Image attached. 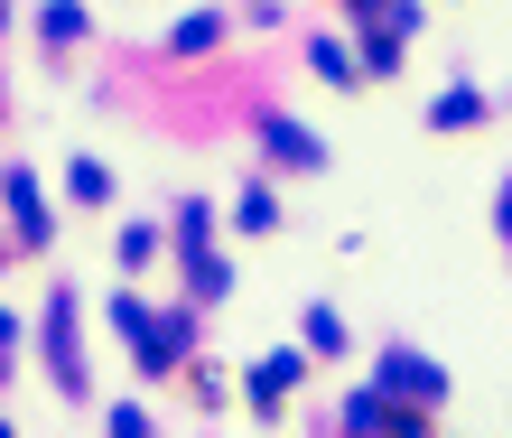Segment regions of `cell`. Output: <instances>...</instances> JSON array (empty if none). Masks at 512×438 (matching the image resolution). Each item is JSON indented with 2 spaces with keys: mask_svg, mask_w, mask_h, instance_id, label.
Masks as SVG:
<instances>
[{
  "mask_svg": "<svg viewBox=\"0 0 512 438\" xmlns=\"http://www.w3.org/2000/svg\"><path fill=\"white\" fill-rule=\"evenodd\" d=\"M373 392H401V401H447V373L429 364V355H382V373H373Z\"/></svg>",
  "mask_w": 512,
  "mask_h": 438,
  "instance_id": "cell-1",
  "label": "cell"
},
{
  "mask_svg": "<svg viewBox=\"0 0 512 438\" xmlns=\"http://www.w3.org/2000/svg\"><path fill=\"white\" fill-rule=\"evenodd\" d=\"M298 373H308L298 355H261V364H252V411H280V401L298 392Z\"/></svg>",
  "mask_w": 512,
  "mask_h": 438,
  "instance_id": "cell-2",
  "label": "cell"
},
{
  "mask_svg": "<svg viewBox=\"0 0 512 438\" xmlns=\"http://www.w3.org/2000/svg\"><path fill=\"white\" fill-rule=\"evenodd\" d=\"M429 122H438V131H475V122H485V94H466V84H457V94L429 103Z\"/></svg>",
  "mask_w": 512,
  "mask_h": 438,
  "instance_id": "cell-3",
  "label": "cell"
},
{
  "mask_svg": "<svg viewBox=\"0 0 512 438\" xmlns=\"http://www.w3.org/2000/svg\"><path fill=\"white\" fill-rule=\"evenodd\" d=\"M270 159H289V168H317V131H298V122H270Z\"/></svg>",
  "mask_w": 512,
  "mask_h": 438,
  "instance_id": "cell-4",
  "label": "cell"
},
{
  "mask_svg": "<svg viewBox=\"0 0 512 438\" xmlns=\"http://www.w3.org/2000/svg\"><path fill=\"white\" fill-rule=\"evenodd\" d=\"M233 224H243V233H270V224H280V196H270V187H243V215H233Z\"/></svg>",
  "mask_w": 512,
  "mask_h": 438,
  "instance_id": "cell-5",
  "label": "cell"
},
{
  "mask_svg": "<svg viewBox=\"0 0 512 438\" xmlns=\"http://www.w3.org/2000/svg\"><path fill=\"white\" fill-rule=\"evenodd\" d=\"M308 345H317V355H345V317L336 308H308Z\"/></svg>",
  "mask_w": 512,
  "mask_h": 438,
  "instance_id": "cell-6",
  "label": "cell"
},
{
  "mask_svg": "<svg viewBox=\"0 0 512 438\" xmlns=\"http://www.w3.org/2000/svg\"><path fill=\"white\" fill-rule=\"evenodd\" d=\"M84 38V10H75V0H56V10H47V47H75Z\"/></svg>",
  "mask_w": 512,
  "mask_h": 438,
  "instance_id": "cell-7",
  "label": "cell"
},
{
  "mask_svg": "<svg viewBox=\"0 0 512 438\" xmlns=\"http://www.w3.org/2000/svg\"><path fill=\"white\" fill-rule=\"evenodd\" d=\"M66 187L84 196V206H103V196H112V178H103V168H94V159H75V168H66Z\"/></svg>",
  "mask_w": 512,
  "mask_h": 438,
  "instance_id": "cell-8",
  "label": "cell"
},
{
  "mask_svg": "<svg viewBox=\"0 0 512 438\" xmlns=\"http://www.w3.org/2000/svg\"><path fill=\"white\" fill-rule=\"evenodd\" d=\"M224 38V19H187V28H177V56H196V47H215Z\"/></svg>",
  "mask_w": 512,
  "mask_h": 438,
  "instance_id": "cell-9",
  "label": "cell"
},
{
  "mask_svg": "<svg viewBox=\"0 0 512 438\" xmlns=\"http://www.w3.org/2000/svg\"><path fill=\"white\" fill-rule=\"evenodd\" d=\"M317 75H326V84H354V66H345V47H336V38H317Z\"/></svg>",
  "mask_w": 512,
  "mask_h": 438,
  "instance_id": "cell-10",
  "label": "cell"
},
{
  "mask_svg": "<svg viewBox=\"0 0 512 438\" xmlns=\"http://www.w3.org/2000/svg\"><path fill=\"white\" fill-rule=\"evenodd\" d=\"M494 233H503V243H512V178L494 187Z\"/></svg>",
  "mask_w": 512,
  "mask_h": 438,
  "instance_id": "cell-11",
  "label": "cell"
},
{
  "mask_svg": "<svg viewBox=\"0 0 512 438\" xmlns=\"http://www.w3.org/2000/svg\"><path fill=\"white\" fill-rule=\"evenodd\" d=\"M112 438H149V420L140 411H112Z\"/></svg>",
  "mask_w": 512,
  "mask_h": 438,
  "instance_id": "cell-12",
  "label": "cell"
},
{
  "mask_svg": "<svg viewBox=\"0 0 512 438\" xmlns=\"http://www.w3.org/2000/svg\"><path fill=\"white\" fill-rule=\"evenodd\" d=\"M354 10H373V0H354Z\"/></svg>",
  "mask_w": 512,
  "mask_h": 438,
  "instance_id": "cell-13",
  "label": "cell"
}]
</instances>
